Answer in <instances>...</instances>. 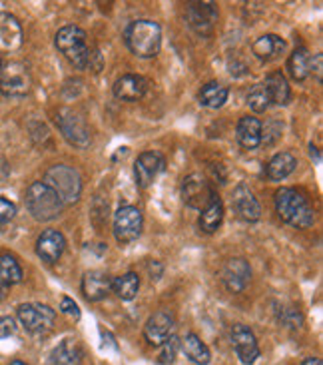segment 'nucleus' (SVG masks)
I'll list each match as a JSON object with an SVG mask.
<instances>
[{"instance_id": "nucleus-1", "label": "nucleus", "mask_w": 323, "mask_h": 365, "mask_svg": "<svg viewBox=\"0 0 323 365\" xmlns=\"http://www.w3.org/2000/svg\"><path fill=\"white\" fill-rule=\"evenodd\" d=\"M275 212L282 217V222L289 224V226L299 227V230H307L314 226L315 212L309 200L297 192L295 187H282L275 194Z\"/></svg>"}, {"instance_id": "nucleus-2", "label": "nucleus", "mask_w": 323, "mask_h": 365, "mask_svg": "<svg viewBox=\"0 0 323 365\" xmlns=\"http://www.w3.org/2000/svg\"><path fill=\"white\" fill-rule=\"evenodd\" d=\"M128 48L140 58H152L162 46V29L154 20H134L124 32Z\"/></svg>"}, {"instance_id": "nucleus-3", "label": "nucleus", "mask_w": 323, "mask_h": 365, "mask_svg": "<svg viewBox=\"0 0 323 365\" xmlns=\"http://www.w3.org/2000/svg\"><path fill=\"white\" fill-rule=\"evenodd\" d=\"M56 48L78 70L92 68L94 52L88 46V36L80 26H64L56 32Z\"/></svg>"}, {"instance_id": "nucleus-4", "label": "nucleus", "mask_w": 323, "mask_h": 365, "mask_svg": "<svg viewBox=\"0 0 323 365\" xmlns=\"http://www.w3.org/2000/svg\"><path fill=\"white\" fill-rule=\"evenodd\" d=\"M26 207L32 214L34 220L39 222H50V220H56L64 210V204L58 197V194L46 186L44 182H32L26 190Z\"/></svg>"}, {"instance_id": "nucleus-5", "label": "nucleus", "mask_w": 323, "mask_h": 365, "mask_svg": "<svg viewBox=\"0 0 323 365\" xmlns=\"http://www.w3.org/2000/svg\"><path fill=\"white\" fill-rule=\"evenodd\" d=\"M44 184L50 186L58 197L62 200V204H74L78 202L80 192H82V178L74 168H70L66 164H56L46 172L44 176Z\"/></svg>"}, {"instance_id": "nucleus-6", "label": "nucleus", "mask_w": 323, "mask_h": 365, "mask_svg": "<svg viewBox=\"0 0 323 365\" xmlns=\"http://www.w3.org/2000/svg\"><path fill=\"white\" fill-rule=\"evenodd\" d=\"M32 88V76L29 66L19 60H10L0 68V92L10 98L26 96Z\"/></svg>"}, {"instance_id": "nucleus-7", "label": "nucleus", "mask_w": 323, "mask_h": 365, "mask_svg": "<svg viewBox=\"0 0 323 365\" xmlns=\"http://www.w3.org/2000/svg\"><path fill=\"white\" fill-rule=\"evenodd\" d=\"M16 316L30 334H46L52 329L54 319H56L54 309L42 304H20L16 307Z\"/></svg>"}, {"instance_id": "nucleus-8", "label": "nucleus", "mask_w": 323, "mask_h": 365, "mask_svg": "<svg viewBox=\"0 0 323 365\" xmlns=\"http://www.w3.org/2000/svg\"><path fill=\"white\" fill-rule=\"evenodd\" d=\"M144 217L134 206H122L114 216V236L120 244H130L142 234Z\"/></svg>"}, {"instance_id": "nucleus-9", "label": "nucleus", "mask_w": 323, "mask_h": 365, "mask_svg": "<svg viewBox=\"0 0 323 365\" xmlns=\"http://www.w3.org/2000/svg\"><path fill=\"white\" fill-rule=\"evenodd\" d=\"M182 197L186 202V206L194 207V210H204L212 202H214L215 194L210 182H207L202 174H192L184 180L182 184Z\"/></svg>"}, {"instance_id": "nucleus-10", "label": "nucleus", "mask_w": 323, "mask_h": 365, "mask_svg": "<svg viewBox=\"0 0 323 365\" xmlns=\"http://www.w3.org/2000/svg\"><path fill=\"white\" fill-rule=\"evenodd\" d=\"M232 346L235 349V356L244 365H254L260 357V346L255 339L254 331L244 324H235L232 327Z\"/></svg>"}, {"instance_id": "nucleus-11", "label": "nucleus", "mask_w": 323, "mask_h": 365, "mask_svg": "<svg viewBox=\"0 0 323 365\" xmlns=\"http://www.w3.org/2000/svg\"><path fill=\"white\" fill-rule=\"evenodd\" d=\"M186 19L190 29L206 36V34H212L215 22H217V9L212 2H192V4H188Z\"/></svg>"}, {"instance_id": "nucleus-12", "label": "nucleus", "mask_w": 323, "mask_h": 365, "mask_svg": "<svg viewBox=\"0 0 323 365\" xmlns=\"http://www.w3.org/2000/svg\"><path fill=\"white\" fill-rule=\"evenodd\" d=\"M164 168H166V160L158 152H142L134 164L136 184L140 187H150L154 184V180L164 172Z\"/></svg>"}, {"instance_id": "nucleus-13", "label": "nucleus", "mask_w": 323, "mask_h": 365, "mask_svg": "<svg viewBox=\"0 0 323 365\" xmlns=\"http://www.w3.org/2000/svg\"><path fill=\"white\" fill-rule=\"evenodd\" d=\"M24 32L16 16L10 12H0V54H14L22 48Z\"/></svg>"}, {"instance_id": "nucleus-14", "label": "nucleus", "mask_w": 323, "mask_h": 365, "mask_svg": "<svg viewBox=\"0 0 323 365\" xmlns=\"http://www.w3.org/2000/svg\"><path fill=\"white\" fill-rule=\"evenodd\" d=\"M250 279H252V269L242 257L230 259L222 269V282H224L225 289L232 292V294L244 292L247 284H250Z\"/></svg>"}, {"instance_id": "nucleus-15", "label": "nucleus", "mask_w": 323, "mask_h": 365, "mask_svg": "<svg viewBox=\"0 0 323 365\" xmlns=\"http://www.w3.org/2000/svg\"><path fill=\"white\" fill-rule=\"evenodd\" d=\"M66 250V240L58 230H44L36 240V254L46 264H56Z\"/></svg>"}, {"instance_id": "nucleus-16", "label": "nucleus", "mask_w": 323, "mask_h": 365, "mask_svg": "<svg viewBox=\"0 0 323 365\" xmlns=\"http://www.w3.org/2000/svg\"><path fill=\"white\" fill-rule=\"evenodd\" d=\"M232 206H234L235 214L242 217V220H245V222H257L262 217V206H260V202H257L254 192L245 186V184H240L234 190Z\"/></svg>"}, {"instance_id": "nucleus-17", "label": "nucleus", "mask_w": 323, "mask_h": 365, "mask_svg": "<svg viewBox=\"0 0 323 365\" xmlns=\"http://www.w3.org/2000/svg\"><path fill=\"white\" fill-rule=\"evenodd\" d=\"M60 130L64 134V138L68 140L72 146H78V148H86L92 142V136H90V130L86 126V122L76 116V114H70L66 112L62 118L58 120Z\"/></svg>"}, {"instance_id": "nucleus-18", "label": "nucleus", "mask_w": 323, "mask_h": 365, "mask_svg": "<svg viewBox=\"0 0 323 365\" xmlns=\"http://www.w3.org/2000/svg\"><path fill=\"white\" fill-rule=\"evenodd\" d=\"M144 336H146L148 344L152 346H162L168 337L174 336V317L168 312H158L150 317L144 326Z\"/></svg>"}, {"instance_id": "nucleus-19", "label": "nucleus", "mask_w": 323, "mask_h": 365, "mask_svg": "<svg viewBox=\"0 0 323 365\" xmlns=\"http://www.w3.org/2000/svg\"><path fill=\"white\" fill-rule=\"evenodd\" d=\"M82 292L88 297L90 302H100L112 292V277L108 276L106 272H86L82 277Z\"/></svg>"}, {"instance_id": "nucleus-20", "label": "nucleus", "mask_w": 323, "mask_h": 365, "mask_svg": "<svg viewBox=\"0 0 323 365\" xmlns=\"http://www.w3.org/2000/svg\"><path fill=\"white\" fill-rule=\"evenodd\" d=\"M146 78H142L138 74H124L122 78L114 82V96L124 102H136L146 94Z\"/></svg>"}, {"instance_id": "nucleus-21", "label": "nucleus", "mask_w": 323, "mask_h": 365, "mask_svg": "<svg viewBox=\"0 0 323 365\" xmlns=\"http://www.w3.org/2000/svg\"><path fill=\"white\" fill-rule=\"evenodd\" d=\"M235 138L240 142V146L245 150H255L262 140H264V134H262V122L254 116H244L237 122V128H235Z\"/></svg>"}, {"instance_id": "nucleus-22", "label": "nucleus", "mask_w": 323, "mask_h": 365, "mask_svg": "<svg viewBox=\"0 0 323 365\" xmlns=\"http://www.w3.org/2000/svg\"><path fill=\"white\" fill-rule=\"evenodd\" d=\"M252 52L257 58L265 60V62L280 58L285 52V40L275 36V34H264L252 44Z\"/></svg>"}, {"instance_id": "nucleus-23", "label": "nucleus", "mask_w": 323, "mask_h": 365, "mask_svg": "<svg viewBox=\"0 0 323 365\" xmlns=\"http://www.w3.org/2000/svg\"><path fill=\"white\" fill-rule=\"evenodd\" d=\"M264 86L267 90L270 102H274L277 106H285L289 102V98H292L289 84H287V78H285L282 70H275L272 74H267Z\"/></svg>"}, {"instance_id": "nucleus-24", "label": "nucleus", "mask_w": 323, "mask_h": 365, "mask_svg": "<svg viewBox=\"0 0 323 365\" xmlns=\"http://www.w3.org/2000/svg\"><path fill=\"white\" fill-rule=\"evenodd\" d=\"M297 166V160L292 152H280L275 154L274 158L267 162V168H265V174L272 182H282L285 180Z\"/></svg>"}, {"instance_id": "nucleus-25", "label": "nucleus", "mask_w": 323, "mask_h": 365, "mask_svg": "<svg viewBox=\"0 0 323 365\" xmlns=\"http://www.w3.org/2000/svg\"><path fill=\"white\" fill-rule=\"evenodd\" d=\"M82 364V349L76 339H64L54 351L50 354L48 365H80Z\"/></svg>"}, {"instance_id": "nucleus-26", "label": "nucleus", "mask_w": 323, "mask_h": 365, "mask_svg": "<svg viewBox=\"0 0 323 365\" xmlns=\"http://www.w3.org/2000/svg\"><path fill=\"white\" fill-rule=\"evenodd\" d=\"M182 346V351L186 354V357L190 361H194L198 365H207L212 361V354L207 346L202 341V337L196 336V334H186V337L180 341Z\"/></svg>"}, {"instance_id": "nucleus-27", "label": "nucleus", "mask_w": 323, "mask_h": 365, "mask_svg": "<svg viewBox=\"0 0 323 365\" xmlns=\"http://www.w3.org/2000/svg\"><path fill=\"white\" fill-rule=\"evenodd\" d=\"M230 96V90L220 82H207L204 88L200 90V104L206 108H222L225 100Z\"/></svg>"}, {"instance_id": "nucleus-28", "label": "nucleus", "mask_w": 323, "mask_h": 365, "mask_svg": "<svg viewBox=\"0 0 323 365\" xmlns=\"http://www.w3.org/2000/svg\"><path fill=\"white\" fill-rule=\"evenodd\" d=\"M309 66H312V54L307 48H295L294 54L287 60V70L292 74V78L302 82L309 76Z\"/></svg>"}, {"instance_id": "nucleus-29", "label": "nucleus", "mask_w": 323, "mask_h": 365, "mask_svg": "<svg viewBox=\"0 0 323 365\" xmlns=\"http://www.w3.org/2000/svg\"><path fill=\"white\" fill-rule=\"evenodd\" d=\"M138 289H140V277L134 272H128L124 276L112 279V292L124 302L134 299L138 296Z\"/></svg>"}, {"instance_id": "nucleus-30", "label": "nucleus", "mask_w": 323, "mask_h": 365, "mask_svg": "<svg viewBox=\"0 0 323 365\" xmlns=\"http://www.w3.org/2000/svg\"><path fill=\"white\" fill-rule=\"evenodd\" d=\"M222 220H224V206H222V202L215 197L214 202L210 204L207 207L202 210V216H200V227L207 232V234H214L215 230L220 227L222 224Z\"/></svg>"}, {"instance_id": "nucleus-31", "label": "nucleus", "mask_w": 323, "mask_h": 365, "mask_svg": "<svg viewBox=\"0 0 323 365\" xmlns=\"http://www.w3.org/2000/svg\"><path fill=\"white\" fill-rule=\"evenodd\" d=\"M22 282V267L16 262V257L4 254L0 256V284L4 286H14Z\"/></svg>"}, {"instance_id": "nucleus-32", "label": "nucleus", "mask_w": 323, "mask_h": 365, "mask_svg": "<svg viewBox=\"0 0 323 365\" xmlns=\"http://www.w3.org/2000/svg\"><path fill=\"white\" fill-rule=\"evenodd\" d=\"M270 104L272 102H270V96H267V90H265L264 84H255L247 94V106L254 110L255 114H262V112L267 110Z\"/></svg>"}, {"instance_id": "nucleus-33", "label": "nucleus", "mask_w": 323, "mask_h": 365, "mask_svg": "<svg viewBox=\"0 0 323 365\" xmlns=\"http://www.w3.org/2000/svg\"><path fill=\"white\" fill-rule=\"evenodd\" d=\"M178 346H180V341H178L176 336L168 337L166 341L162 344V354H160V364H172L174 361V357H176Z\"/></svg>"}, {"instance_id": "nucleus-34", "label": "nucleus", "mask_w": 323, "mask_h": 365, "mask_svg": "<svg viewBox=\"0 0 323 365\" xmlns=\"http://www.w3.org/2000/svg\"><path fill=\"white\" fill-rule=\"evenodd\" d=\"M14 216H16V206L6 197H0V226H6L14 220Z\"/></svg>"}, {"instance_id": "nucleus-35", "label": "nucleus", "mask_w": 323, "mask_h": 365, "mask_svg": "<svg viewBox=\"0 0 323 365\" xmlns=\"http://www.w3.org/2000/svg\"><path fill=\"white\" fill-rule=\"evenodd\" d=\"M60 312H62L64 316L72 317V319H80L78 304H76L74 299H70V297H62V302H60Z\"/></svg>"}, {"instance_id": "nucleus-36", "label": "nucleus", "mask_w": 323, "mask_h": 365, "mask_svg": "<svg viewBox=\"0 0 323 365\" xmlns=\"http://www.w3.org/2000/svg\"><path fill=\"white\" fill-rule=\"evenodd\" d=\"M282 319H284V324L287 327L302 326V316H299V312H295L294 307H285L282 312Z\"/></svg>"}, {"instance_id": "nucleus-37", "label": "nucleus", "mask_w": 323, "mask_h": 365, "mask_svg": "<svg viewBox=\"0 0 323 365\" xmlns=\"http://www.w3.org/2000/svg\"><path fill=\"white\" fill-rule=\"evenodd\" d=\"M14 331H16V324H14V319L9 316H0V339L10 337Z\"/></svg>"}, {"instance_id": "nucleus-38", "label": "nucleus", "mask_w": 323, "mask_h": 365, "mask_svg": "<svg viewBox=\"0 0 323 365\" xmlns=\"http://www.w3.org/2000/svg\"><path fill=\"white\" fill-rule=\"evenodd\" d=\"M309 74H315V80L322 84L323 80V54H315L312 58V66H309Z\"/></svg>"}, {"instance_id": "nucleus-39", "label": "nucleus", "mask_w": 323, "mask_h": 365, "mask_svg": "<svg viewBox=\"0 0 323 365\" xmlns=\"http://www.w3.org/2000/svg\"><path fill=\"white\" fill-rule=\"evenodd\" d=\"M302 365H323V361L319 357H307V359H304Z\"/></svg>"}, {"instance_id": "nucleus-40", "label": "nucleus", "mask_w": 323, "mask_h": 365, "mask_svg": "<svg viewBox=\"0 0 323 365\" xmlns=\"http://www.w3.org/2000/svg\"><path fill=\"white\" fill-rule=\"evenodd\" d=\"M6 294H9V286H4V284H0V302L6 297Z\"/></svg>"}, {"instance_id": "nucleus-41", "label": "nucleus", "mask_w": 323, "mask_h": 365, "mask_svg": "<svg viewBox=\"0 0 323 365\" xmlns=\"http://www.w3.org/2000/svg\"><path fill=\"white\" fill-rule=\"evenodd\" d=\"M9 365H26L24 361H20V359H14V361H10Z\"/></svg>"}, {"instance_id": "nucleus-42", "label": "nucleus", "mask_w": 323, "mask_h": 365, "mask_svg": "<svg viewBox=\"0 0 323 365\" xmlns=\"http://www.w3.org/2000/svg\"><path fill=\"white\" fill-rule=\"evenodd\" d=\"M0 68H2V58H0Z\"/></svg>"}]
</instances>
